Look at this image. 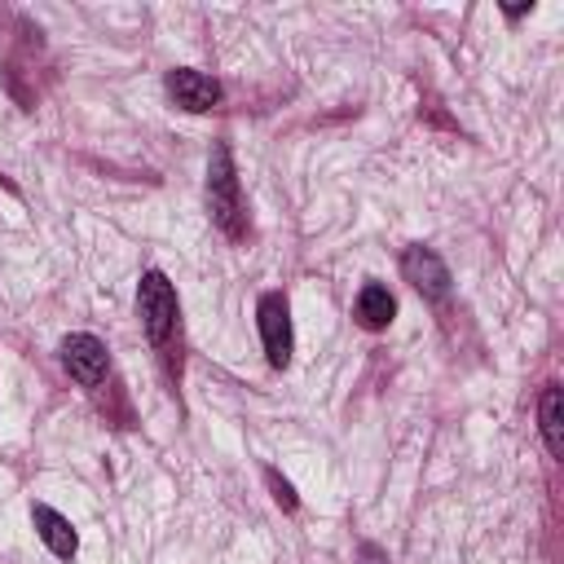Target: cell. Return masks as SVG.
Wrapping results in <instances>:
<instances>
[{"label": "cell", "instance_id": "6da1fadb", "mask_svg": "<svg viewBox=\"0 0 564 564\" xmlns=\"http://www.w3.org/2000/svg\"><path fill=\"white\" fill-rule=\"evenodd\" d=\"M137 313H141L145 339H150L154 348H172V339L181 335V304H176V286L167 282V273L150 269V273L141 278Z\"/></svg>", "mask_w": 564, "mask_h": 564}, {"label": "cell", "instance_id": "7a4b0ae2", "mask_svg": "<svg viewBox=\"0 0 564 564\" xmlns=\"http://www.w3.org/2000/svg\"><path fill=\"white\" fill-rule=\"evenodd\" d=\"M207 212H212V225L220 234L242 238V189H238L229 145H216L207 159Z\"/></svg>", "mask_w": 564, "mask_h": 564}, {"label": "cell", "instance_id": "3957f363", "mask_svg": "<svg viewBox=\"0 0 564 564\" xmlns=\"http://www.w3.org/2000/svg\"><path fill=\"white\" fill-rule=\"evenodd\" d=\"M62 366L70 370L75 383L97 388L106 379V370H110V352H106V344L97 335H66L62 339Z\"/></svg>", "mask_w": 564, "mask_h": 564}, {"label": "cell", "instance_id": "277c9868", "mask_svg": "<svg viewBox=\"0 0 564 564\" xmlns=\"http://www.w3.org/2000/svg\"><path fill=\"white\" fill-rule=\"evenodd\" d=\"M256 322H260V339H264V357L269 366H286L291 361V313H286V300L278 291H269L256 308Z\"/></svg>", "mask_w": 564, "mask_h": 564}, {"label": "cell", "instance_id": "5b68a950", "mask_svg": "<svg viewBox=\"0 0 564 564\" xmlns=\"http://www.w3.org/2000/svg\"><path fill=\"white\" fill-rule=\"evenodd\" d=\"M401 273L423 300H445L449 295V269L432 247H410L401 256Z\"/></svg>", "mask_w": 564, "mask_h": 564}, {"label": "cell", "instance_id": "8992f818", "mask_svg": "<svg viewBox=\"0 0 564 564\" xmlns=\"http://www.w3.org/2000/svg\"><path fill=\"white\" fill-rule=\"evenodd\" d=\"M167 93H172V101H176L181 110H189V115H203V110H212V106L220 101V84H216L212 75H203V70H189V66L167 70Z\"/></svg>", "mask_w": 564, "mask_h": 564}, {"label": "cell", "instance_id": "52a82bcc", "mask_svg": "<svg viewBox=\"0 0 564 564\" xmlns=\"http://www.w3.org/2000/svg\"><path fill=\"white\" fill-rule=\"evenodd\" d=\"M31 520H35V533L44 538V546L53 551V555H62V560H70L75 551H79V538H75V529H70V520L66 516H57L53 507H31Z\"/></svg>", "mask_w": 564, "mask_h": 564}, {"label": "cell", "instance_id": "ba28073f", "mask_svg": "<svg viewBox=\"0 0 564 564\" xmlns=\"http://www.w3.org/2000/svg\"><path fill=\"white\" fill-rule=\"evenodd\" d=\"M392 313H397L392 291L379 286V282H366L361 295H357V322H361L366 330H383V326L392 322Z\"/></svg>", "mask_w": 564, "mask_h": 564}, {"label": "cell", "instance_id": "9c48e42d", "mask_svg": "<svg viewBox=\"0 0 564 564\" xmlns=\"http://www.w3.org/2000/svg\"><path fill=\"white\" fill-rule=\"evenodd\" d=\"M538 419H542V436H546V449L560 458V454H564V397H560V383H546V388H542V401H538Z\"/></svg>", "mask_w": 564, "mask_h": 564}, {"label": "cell", "instance_id": "30bf717a", "mask_svg": "<svg viewBox=\"0 0 564 564\" xmlns=\"http://www.w3.org/2000/svg\"><path fill=\"white\" fill-rule=\"evenodd\" d=\"M269 485H273V498H278V502L291 511V507H295V494H291V485H286L278 471H269Z\"/></svg>", "mask_w": 564, "mask_h": 564}]
</instances>
